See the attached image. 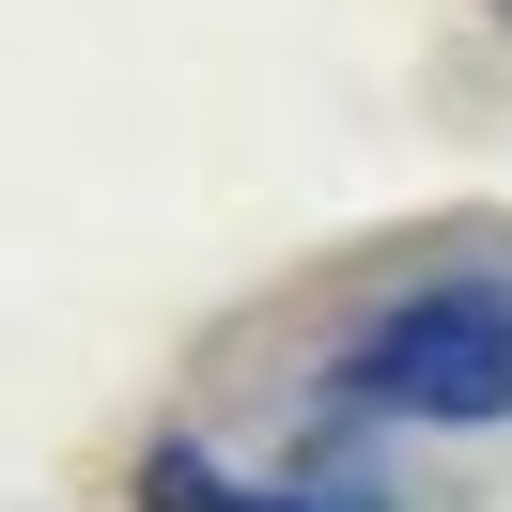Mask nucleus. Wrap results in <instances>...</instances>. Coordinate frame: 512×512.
Masks as SVG:
<instances>
[{
  "label": "nucleus",
  "instance_id": "nucleus-1",
  "mask_svg": "<svg viewBox=\"0 0 512 512\" xmlns=\"http://www.w3.org/2000/svg\"><path fill=\"white\" fill-rule=\"evenodd\" d=\"M342 388L357 419H512V280H419V295H388L373 326L342 342Z\"/></svg>",
  "mask_w": 512,
  "mask_h": 512
},
{
  "label": "nucleus",
  "instance_id": "nucleus-2",
  "mask_svg": "<svg viewBox=\"0 0 512 512\" xmlns=\"http://www.w3.org/2000/svg\"><path fill=\"white\" fill-rule=\"evenodd\" d=\"M140 512H388V481H233L202 450H156L140 466Z\"/></svg>",
  "mask_w": 512,
  "mask_h": 512
}]
</instances>
